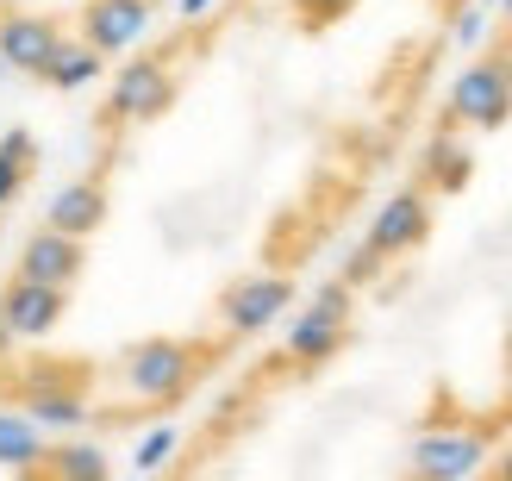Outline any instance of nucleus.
Here are the masks:
<instances>
[{
	"mask_svg": "<svg viewBox=\"0 0 512 481\" xmlns=\"http://www.w3.org/2000/svg\"><path fill=\"white\" fill-rule=\"evenodd\" d=\"M512 113V50H488L450 94V119L475 125V132H494Z\"/></svg>",
	"mask_w": 512,
	"mask_h": 481,
	"instance_id": "f257e3e1",
	"label": "nucleus"
},
{
	"mask_svg": "<svg viewBox=\"0 0 512 481\" xmlns=\"http://www.w3.org/2000/svg\"><path fill=\"white\" fill-rule=\"evenodd\" d=\"M288 300H294V282H281V275H250V282L225 288L219 319H225L232 338H250V332H263V325H275L281 313H288Z\"/></svg>",
	"mask_w": 512,
	"mask_h": 481,
	"instance_id": "f03ea898",
	"label": "nucleus"
},
{
	"mask_svg": "<svg viewBox=\"0 0 512 481\" xmlns=\"http://www.w3.org/2000/svg\"><path fill=\"white\" fill-rule=\"evenodd\" d=\"M425 232H431V207H425V194H419V188H406V194H394L388 207L375 213L369 244L381 250V257H394V250H413Z\"/></svg>",
	"mask_w": 512,
	"mask_h": 481,
	"instance_id": "7ed1b4c3",
	"label": "nucleus"
},
{
	"mask_svg": "<svg viewBox=\"0 0 512 481\" xmlns=\"http://www.w3.org/2000/svg\"><path fill=\"white\" fill-rule=\"evenodd\" d=\"M481 463V432H425L413 450V469L419 475H469Z\"/></svg>",
	"mask_w": 512,
	"mask_h": 481,
	"instance_id": "20e7f679",
	"label": "nucleus"
},
{
	"mask_svg": "<svg viewBox=\"0 0 512 481\" xmlns=\"http://www.w3.org/2000/svg\"><path fill=\"white\" fill-rule=\"evenodd\" d=\"M350 7H356V0H294V13L313 25V32H319V25H331V19H344Z\"/></svg>",
	"mask_w": 512,
	"mask_h": 481,
	"instance_id": "39448f33",
	"label": "nucleus"
},
{
	"mask_svg": "<svg viewBox=\"0 0 512 481\" xmlns=\"http://www.w3.org/2000/svg\"><path fill=\"white\" fill-rule=\"evenodd\" d=\"M500 475H512V450H506V457H500Z\"/></svg>",
	"mask_w": 512,
	"mask_h": 481,
	"instance_id": "423d86ee",
	"label": "nucleus"
},
{
	"mask_svg": "<svg viewBox=\"0 0 512 481\" xmlns=\"http://www.w3.org/2000/svg\"><path fill=\"white\" fill-rule=\"evenodd\" d=\"M500 7H506V19H512V0H500Z\"/></svg>",
	"mask_w": 512,
	"mask_h": 481,
	"instance_id": "0eeeda50",
	"label": "nucleus"
},
{
	"mask_svg": "<svg viewBox=\"0 0 512 481\" xmlns=\"http://www.w3.org/2000/svg\"><path fill=\"white\" fill-rule=\"evenodd\" d=\"M150 7H169V0H150Z\"/></svg>",
	"mask_w": 512,
	"mask_h": 481,
	"instance_id": "6e6552de",
	"label": "nucleus"
},
{
	"mask_svg": "<svg viewBox=\"0 0 512 481\" xmlns=\"http://www.w3.org/2000/svg\"><path fill=\"white\" fill-rule=\"evenodd\" d=\"M481 7H494V0H481Z\"/></svg>",
	"mask_w": 512,
	"mask_h": 481,
	"instance_id": "1a4fd4ad",
	"label": "nucleus"
}]
</instances>
